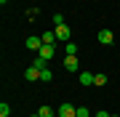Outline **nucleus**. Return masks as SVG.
I'll list each match as a JSON object with an SVG mask.
<instances>
[{"label":"nucleus","instance_id":"2eb2a0df","mask_svg":"<svg viewBox=\"0 0 120 117\" xmlns=\"http://www.w3.org/2000/svg\"><path fill=\"white\" fill-rule=\"evenodd\" d=\"M53 27H59V24H64V13H53Z\"/></svg>","mask_w":120,"mask_h":117},{"label":"nucleus","instance_id":"4468645a","mask_svg":"<svg viewBox=\"0 0 120 117\" xmlns=\"http://www.w3.org/2000/svg\"><path fill=\"white\" fill-rule=\"evenodd\" d=\"M8 114H11V104L3 101V104H0V117H8Z\"/></svg>","mask_w":120,"mask_h":117},{"label":"nucleus","instance_id":"39448f33","mask_svg":"<svg viewBox=\"0 0 120 117\" xmlns=\"http://www.w3.org/2000/svg\"><path fill=\"white\" fill-rule=\"evenodd\" d=\"M40 72H43V69H38V67L30 64V67H27V72H24V77H27V80H40Z\"/></svg>","mask_w":120,"mask_h":117},{"label":"nucleus","instance_id":"dca6fc26","mask_svg":"<svg viewBox=\"0 0 120 117\" xmlns=\"http://www.w3.org/2000/svg\"><path fill=\"white\" fill-rule=\"evenodd\" d=\"M104 82H107V74L99 72V74H96V80H94V85H104Z\"/></svg>","mask_w":120,"mask_h":117},{"label":"nucleus","instance_id":"423d86ee","mask_svg":"<svg viewBox=\"0 0 120 117\" xmlns=\"http://www.w3.org/2000/svg\"><path fill=\"white\" fill-rule=\"evenodd\" d=\"M53 32H56V37H59V40H69V27H67V24H59Z\"/></svg>","mask_w":120,"mask_h":117},{"label":"nucleus","instance_id":"f8f14e48","mask_svg":"<svg viewBox=\"0 0 120 117\" xmlns=\"http://www.w3.org/2000/svg\"><path fill=\"white\" fill-rule=\"evenodd\" d=\"M38 114H40V117H53L56 112H53L51 106H40V109H38Z\"/></svg>","mask_w":120,"mask_h":117},{"label":"nucleus","instance_id":"9b49d317","mask_svg":"<svg viewBox=\"0 0 120 117\" xmlns=\"http://www.w3.org/2000/svg\"><path fill=\"white\" fill-rule=\"evenodd\" d=\"M40 80H43V82H51V80H53V72H51V69L45 67V69L40 72Z\"/></svg>","mask_w":120,"mask_h":117},{"label":"nucleus","instance_id":"0eeeda50","mask_svg":"<svg viewBox=\"0 0 120 117\" xmlns=\"http://www.w3.org/2000/svg\"><path fill=\"white\" fill-rule=\"evenodd\" d=\"M38 56H40V59H45V61H48V59H53V45H45V43H43V48L38 51Z\"/></svg>","mask_w":120,"mask_h":117},{"label":"nucleus","instance_id":"a211bd4d","mask_svg":"<svg viewBox=\"0 0 120 117\" xmlns=\"http://www.w3.org/2000/svg\"><path fill=\"white\" fill-rule=\"evenodd\" d=\"M94 117H109V112H104V109H101V112H96Z\"/></svg>","mask_w":120,"mask_h":117},{"label":"nucleus","instance_id":"9d476101","mask_svg":"<svg viewBox=\"0 0 120 117\" xmlns=\"http://www.w3.org/2000/svg\"><path fill=\"white\" fill-rule=\"evenodd\" d=\"M64 53H67V56H75V53H77V43H69V40H67V45H64Z\"/></svg>","mask_w":120,"mask_h":117},{"label":"nucleus","instance_id":"6ab92c4d","mask_svg":"<svg viewBox=\"0 0 120 117\" xmlns=\"http://www.w3.org/2000/svg\"><path fill=\"white\" fill-rule=\"evenodd\" d=\"M109 117H120V114H109Z\"/></svg>","mask_w":120,"mask_h":117},{"label":"nucleus","instance_id":"f257e3e1","mask_svg":"<svg viewBox=\"0 0 120 117\" xmlns=\"http://www.w3.org/2000/svg\"><path fill=\"white\" fill-rule=\"evenodd\" d=\"M56 114H59V117H77V106H72V104H61L59 109H56Z\"/></svg>","mask_w":120,"mask_h":117},{"label":"nucleus","instance_id":"1a4fd4ad","mask_svg":"<svg viewBox=\"0 0 120 117\" xmlns=\"http://www.w3.org/2000/svg\"><path fill=\"white\" fill-rule=\"evenodd\" d=\"M94 80H96V74H91V72H80V85H94Z\"/></svg>","mask_w":120,"mask_h":117},{"label":"nucleus","instance_id":"7ed1b4c3","mask_svg":"<svg viewBox=\"0 0 120 117\" xmlns=\"http://www.w3.org/2000/svg\"><path fill=\"white\" fill-rule=\"evenodd\" d=\"M64 69L67 72H80V61H77L75 56H67L64 59Z\"/></svg>","mask_w":120,"mask_h":117},{"label":"nucleus","instance_id":"f3484780","mask_svg":"<svg viewBox=\"0 0 120 117\" xmlns=\"http://www.w3.org/2000/svg\"><path fill=\"white\" fill-rule=\"evenodd\" d=\"M77 117H91V112H88L86 106H77Z\"/></svg>","mask_w":120,"mask_h":117},{"label":"nucleus","instance_id":"6e6552de","mask_svg":"<svg viewBox=\"0 0 120 117\" xmlns=\"http://www.w3.org/2000/svg\"><path fill=\"white\" fill-rule=\"evenodd\" d=\"M40 37H43V43H45V45H53L56 40H59V37H56V32H53V29H45V32H43Z\"/></svg>","mask_w":120,"mask_h":117},{"label":"nucleus","instance_id":"f03ea898","mask_svg":"<svg viewBox=\"0 0 120 117\" xmlns=\"http://www.w3.org/2000/svg\"><path fill=\"white\" fill-rule=\"evenodd\" d=\"M99 43H101V45H112V43H115V35H112V29H99Z\"/></svg>","mask_w":120,"mask_h":117},{"label":"nucleus","instance_id":"20e7f679","mask_svg":"<svg viewBox=\"0 0 120 117\" xmlns=\"http://www.w3.org/2000/svg\"><path fill=\"white\" fill-rule=\"evenodd\" d=\"M27 48L30 51H40L43 48V37H27Z\"/></svg>","mask_w":120,"mask_h":117},{"label":"nucleus","instance_id":"ddd939ff","mask_svg":"<svg viewBox=\"0 0 120 117\" xmlns=\"http://www.w3.org/2000/svg\"><path fill=\"white\" fill-rule=\"evenodd\" d=\"M45 64H48V61H45V59H40V56H35V59H32V67H38V69H45Z\"/></svg>","mask_w":120,"mask_h":117},{"label":"nucleus","instance_id":"aec40b11","mask_svg":"<svg viewBox=\"0 0 120 117\" xmlns=\"http://www.w3.org/2000/svg\"><path fill=\"white\" fill-rule=\"evenodd\" d=\"M32 117H40V114H32Z\"/></svg>","mask_w":120,"mask_h":117}]
</instances>
